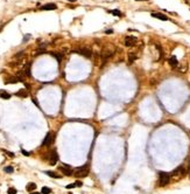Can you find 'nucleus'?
I'll list each match as a JSON object with an SVG mask.
<instances>
[{"instance_id":"a878e982","label":"nucleus","mask_w":190,"mask_h":194,"mask_svg":"<svg viewBox=\"0 0 190 194\" xmlns=\"http://www.w3.org/2000/svg\"><path fill=\"white\" fill-rule=\"evenodd\" d=\"M73 187H77V184H76V182H75V184H70V185H67V188H68V189L73 188Z\"/></svg>"},{"instance_id":"7ed1b4c3","label":"nucleus","mask_w":190,"mask_h":194,"mask_svg":"<svg viewBox=\"0 0 190 194\" xmlns=\"http://www.w3.org/2000/svg\"><path fill=\"white\" fill-rule=\"evenodd\" d=\"M58 171H61L64 176H73V168L70 167V166H68V165H61V166H58Z\"/></svg>"},{"instance_id":"f03ea898","label":"nucleus","mask_w":190,"mask_h":194,"mask_svg":"<svg viewBox=\"0 0 190 194\" xmlns=\"http://www.w3.org/2000/svg\"><path fill=\"white\" fill-rule=\"evenodd\" d=\"M159 181H160V186L168 185L170 181V174H168L167 172H159Z\"/></svg>"},{"instance_id":"7c9ffc66","label":"nucleus","mask_w":190,"mask_h":194,"mask_svg":"<svg viewBox=\"0 0 190 194\" xmlns=\"http://www.w3.org/2000/svg\"><path fill=\"white\" fill-rule=\"evenodd\" d=\"M68 1H71V2H75V1H77V0H68Z\"/></svg>"},{"instance_id":"f8f14e48","label":"nucleus","mask_w":190,"mask_h":194,"mask_svg":"<svg viewBox=\"0 0 190 194\" xmlns=\"http://www.w3.org/2000/svg\"><path fill=\"white\" fill-rule=\"evenodd\" d=\"M47 176H49L50 178H55V179H60L61 178V174H58V173H56V172H54V171H45V172Z\"/></svg>"},{"instance_id":"c85d7f7f","label":"nucleus","mask_w":190,"mask_h":194,"mask_svg":"<svg viewBox=\"0 0 190 194\" xmlns=\"http://www.w3.org/2000/svg\"><path fill=\"white\" fill-rule=\"evenodd\" d=\"M188 172L190 173V160H189V163H188Z\"/></svg>"},{"instance_id":"20e7f679","label":"nucleus","mask_w":190,"mask_h":194,"mask_svg":"<svg viewBox=\"0 0 190 194\" xmlns=\"http://www.w3.org/2000/svg\"><path fill=\"white\" fill-rule=\"evenodd\" d=\"M73 52L81 54V55L88 57V59H90L91 56H92V50H91L90 48H81V49H76V50H73Z\"/></svg>"},{"instance_id":"f3484780","label":"nucleus","mask_w":190,"mask_h":194,"mask_svg":"<svg viewBox=\"0 0 190 194\" xmlns=\"http://www.w3.org/2000/svg\"><path fill=\"white\" fill-rule=\"evenodd\" d=\"M26 189L29 191V192H34V191L36 189V184H34V182H29V184H27V186H26Z\"/></svg>"},{"instance_id":"f257e3e1","label":"nucleus","mask_w":190,"mask_h":194,"mask_svg":"<svg viewBox=\"0 0 190 194\" xmlns=\"http://www.w3.org/2000/svg\"><path fill=\"white\" fill-rule=\"evenodd\" d=\"M89 164H85L84 166L82 167H77L76 170H73V176L76 178H85V176H89Z\"/></svg>"},{"instance_id":"ddd939ff","label":"nucleus","mask_w":190,"mask_h":194,"mask_svg":"<svg viewBox=\"0 0 190 194\" xmlns=\"http://www.w3.org/2000/svg\"><path fill=\"white\" fill-rule=\"evenodd\" d=\"M153 18H156V19H160V20H163V21H166V20H168V18L164 15V14H162V13H152L151 14Z\"/></svg>"},{"instance_id":"2eb2a0df","label":"nucleus","mask_w":190,"mask_h":194,"mask_svg":"<svg viewBox=\"0 0 190 194\" xmlns=\"http://www.w3.org/2000/svg\"><path fill=\"white\" fill-rule=\"evenodd\" d=\"M0 98H2V99H9V98H11V95H9L6 90L1 89V90H0Z\"/></svg>"},{"instance_id":"c756f323","label":"nucleus","mask_w":190,"mask_h":194,"mask_svg":"<svg viewBox=\"0 0 190 194\" xmlns=\"http://www.w3.org/2000/svg\"><path fill=\"white\" fill-rule=\"evenodd\" d=\"M29 194H42V193H39V192H32V193H29Z\"/></svg>"},{"instance_id":"cd10ccee","label":"nucleus","mask_w":190,"mask_h":194,"mask_svg":"<svg viewBox=\"0 0 190 194\" xmlns=\"http://www.w3.org/2000/svg\"><path fill=\"white\" fill-rule=\"evenodd\" d=\"M29 37H30V35H26L25 37H23V41H22V42H27V40L29 39Z\"/></svg>"},{"instance_id":"4468645a","label":"nucleus","mask_w":190,"mask_h":194,"mask_svg":"<svg viewBox=\"0 0 190 194\" xmlns=\"http://www.w3.org/2000/svg\"><path fill=\"white\" fill-rule=\"evenodd\" d=\"M168 62H169V64L172 66L173 68H174V67H177V64H179V61H177V57H176V56H172V57L168 60Z\"/></svg>"},{"instance_id":"a211bd4d","label":"nucleus","mask_w":190,"mask_h":194,"mask_svg":"<svg viewBox=\"0 0 190 194\" xmlns=\"http://www.w3.org/2000/svg\"><path fill=\"white\" fill-rule=\"evenodd\" d=\"M109 13L116 15V17H121V15H123V13H121L119 9H112V11H109Z\"/></svg>"},{"instance_id":"bb28decb","label":"nucleus","mask_w":190,"mask_h":194,"mask_svg":"<svg viewBox=\"0 0 190 194\" xmlns=\"http://www.w3.org/2000/svg\"><path fill=\"white\" fill-rule=\"evenodd\" d=\"M105 33H106V34H112V33H113V29H106Z\"/></svg>"},{"instance_id":"4be33fe9","label":"nucleus","mask_w":190,"mask_h":194,"mask_svg":"<svg viewBox=\"0 0 190 194\" xmlns=\"http://www.w3.org/2000/svg\"><path fill=\"white\" fill-rule=\"evenodd\" d=\"M128 60H129V63H132V62L134 61V60H136V55H134V54H129V56H128Z\"/></svg>"},{"instance_id":"0eeeda50","label":"nucleus","mask_w":190,"mask_h":194,"mask_svg":"<svg viewBox=\"0 0 190 194\" xmlns=\"http://www.w3.org/2000/svg\"><path fill=\"white\" fill-rule=\"evenodd\" d=\"M53 139H54V136H53V133H51V132H48V133H47V136L45 137L43 141H42V145H43V146H48V145H50V144L53 143Z\"/></svg>"},{"instance_id":"5701e85b","label":"nucleus","mask_w":190,"mask_h":194,"mask_svg":"<svg viewBox=\"0 0 190 194\" xmlns=\"http://www.w3.org/2000/svg\"><path fill=\"white\" fill-rule=\"evenodd\" d=\"M17 193H18V191L15 188H13V187L8 188V191H7V194H17Z\"/></svg>"},{"instance_id":"aec40b11","label":"nucleus","mask_w":190,"mask_h":194,"mask_svg":"<svg viewBox=\"0 0 190 194\" xmlns=\"http://www.w3.org/2000/svg\"><path fill=\"white\" fill-rule=\"evenodd\" d=\"M51 55L54 56V57H56V60L58 62H61V60H62V57H63V55L62 54H57V53H51Z\"/></svg>"},{"instance_id":"423d86ee","label":"nucleus","mask_w":190,"mask_h":194,"mask_svg":"<svg viewBox=\"0 0 190 194\" xmlns=\"http://www.w3.org/2000/svg\"><path fill=\"white\" fill-rule=\"evenodd\" d=\"M136 41H138V39L135 36H126L125 37V44L127 47H133L136 43Z\"/></svg>"},{"instance_id":"dca6fc26","label":"nucleus","mask_w":190,"mask_h":194,"mask_svg":"<svg viewBox=\"0 0 190 194\" xmlns=\"http://www.w3.org/2000/svg\"><path fill=\"white\" fill-rule=\"evenodd\" d=\"M20 81H22V79H19V77H9V79H6V81H5V83H7V84H12V83H18V82H20Z\"/></svg>"},{"instance_id":"412c9836","label":"nucleus","mask_w":190,"mask_h":194,"mask_svg":"<svg viewBox=\"0 0 190 194\" xmlns=\"http://www.w3.org/2000/svg\"><path fill=\"white\" fill-rule=\"evenodd\" d=\"M4 171H5L6 173H13V172H14V168L12 167V166H6V167L4 168Z\"/></svg>"},{"instance_id":"1a4fd4ad","label":"nucleus","mask_w":190,"mask_h":194,"mask_svg":"<svg viewBox=\"0 0 190 194\" xmlns=\"http://www.w3.org/2000/svg\"><path fill=\"white\" fill-rule=\"evenodd\" d=\"M112 55H113V50H111V49H103L101 50V54H100V56H101L103 60H107Z\"/></svg>"},{"instance_id":"9d476101","label":"nucleus","mask_w":190,"mask_h":194,"mask_svg":"<svg viewBox=\"0 0 190 194\" xmlns=\"http://www.w3.org/2000/svg\"><path fill=\"white\" fill-rule=\"evenodd\" d=\"M15 96L21 97V98H25V97H28V91L25 90V89H20L19 91L15 92Z\"/></svg>"},{"instance_id":"6ab92c4d","label":"nucleus","mask_w":190,"mask_h":194,"mask_svg":"<svg viewBox=\"0 0 190 194\" xmlns=\"http://www.w3.org/2000/svg\"><path fill=\"white\" fill-rule=\"evenodd\" d=\"M41 193H42V194H50V193H51V189H50L49 187H42Z\"/></svg>"},{"instance_id":"2f4dec72","label":"nucleus","mask_w":190,"mask_h":194,"mask_svg":"<svg viewBox=\"0 0 190 194\" xmlns=\"http://www.w3.org/2000/svg\"><path fill=\"white\" fill-rule=\"evenodd\" d=\"M138 1H147V0H138Z\"/></svg>"},{"instance_id":"b1692460","label":"nucleus","mask_w":190,"mask_h":194,"mask_svg":"<svg viewBox=\"0 0 190 194\" xmlns=\"http://www.w3.org/2000/svg\"><path fill=\"white\" fill-rule=\"evenodd\" d=\"M2 152H5V153H6V154H7L8 157H11V158H14V156H15L14 153H12V152H9V151H6V150H2Z\"/></svg>"},{"instance_id":"6e6552de","label":"nucleus","mask_w":190,"mask_h":194,"mask_svg":"<svg viewBox=\"0 0 190 194\" xmlns=\"http://www.w3.org/2000/svg\"><path fill=\"white\" fill-rule=\"evenodd\" d=\"M57 160H58V156H57L56 151L49 152V164L50 165H55L57 163Z\"/></svg>"},{"instance_id":"9b49d317","label":"nucleus","mask_w":190,"mask_h":194,"mask_svg":"<svg viewBox=\"0 0 190 194\" xmlns=\"http://www.w3.org/2000/svg\"><path fill=\"white\" fill-rule=\"evenodd\" d=\"M41 8L43 9V11H53V9L57 8V6H56L55 4H45V5H43Z\"/></svg>"},{"instance_id":"393cba45","label":"nucleus","mask_w":190,"mask_h":194,"mask_svg":"<svg viewBox=\"0 0 190 194\" xmlns=\"http://www.w3.org/2000/svg\"><path fill=\"white\" fill-rule=\"evenodd\" d=\"M21 153H22L23 156H26V157L30 156V152H28V151H26V150H21Z\"/></svg>"},{"instance_id":"39448f33","label":"nucleus","mask_w":190,"mask_h":194,"mask_svg":"<svg viewBox=\"0 0 190 194\" xmlns=\"http://www.w3.org/2000/svg\"><path fill=\"white\" fill-rule=\"evenodd\" d=\"M184 174H185V170H184V167H182V166L177 167L176 170H174L172 173L173 176H177V178H182Z\"/></svg>"}]
</instances>
